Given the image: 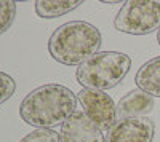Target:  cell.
I'll return each instance as SVG.
<instances>
[{"label": "cell", "mask_w": 160, "mask_h": 142, "mask_svg": "<svg viewBox=\"0 0 160 142\" xmlns=\"http://www.w3.org/2000/svg\"><path fill=\"white\" fill-rule=\"evenodd\" d=\"M61 142H106V136L83 110H77L59 130Z\"/></svg>", "instance_id": "obj_7"}, {"label": "cell", "mask_w": 160, "mask_h": 142, "mask_svg": "<svg viewBox=\"0 0 160 142\" xmlns=\"http://www.w3.org/2000/svg\"><path fill=\"white\" fill-rule=\"evenodd\" d=\"M82 3H83L82 0H37L35 13L38 18L55 19L74 11Z\"/></svg>", "instance_id": "obj_10"}, {"label": "cell", "mask_w": 160, "mask_h": 142, "mask_svg": "<svg viewBox=\"0 0 160 142\" xmlns=\"http://www.w3.org/2000/svg\"><path fill=\"white\" fill-rule=\"evenodd\" d=\"M77 94L59 83L42 85L26 96L19 106V117L31 126L47 128L62 125L77 112Z\"/></svg>", "instance_id": "obj_1"}, {"label": "cell", "mask_w": 160, "mask_h": 142, "mask_svg": "<svg viewBox=\"0 0 160 142\" xmlns=\"http://www.w3.org/2000/svg\"><path fill=\"white\" fill-rule=\"evenodd\" d=\"M131 67L128 54L120 51H99L80 64L75 77L83 88L108 91L122 82Z\"/></svg>", "instance_id": "obj_3"}, {"label": "cell", "mask_w": 160, "mask_h": 142, "mask_svg": "<svg viewBox=\"0 0 160 142\" xmlns=\"http://www.w3.org/2000/svg\"><path fill=\"white\" fill-rule=\"evenodd\" d=\"M77 101L83 107L85 115L102 133H109L117 123V106L106 91L82 88L77 93Z\"/></svg>", "instance_id": "obj_5"}, {"label": "cell", "mask_w": 160, "mask_h": 142, "mask_svg": "<svg viewBox=\"0 0 160 142\" xmlns=\"http://www.w3.org/2000/svg\"><path fill=\"white\" fill-rule=\"evenodd\" d=\"M16 91V82L7 72L0 70V104L7 102Z\"/></svg>", "instance_id": "obj_13"}, {"label": "cell", "mask_w": 160, "mask_h": 142, "mask_svg": "<svg viewBox=\"0 0 160 142\" xmlns=\"http://www.w3.org/2000/svg\"><path fill=\"white\" fill-rule=\"evenodd\" d=\"M155 125L149 117L117 120L106 136V142H152Z\"/></svg>", "instance_id": "obj_6"}, {"label": "cell", "mask_w": 160, "mask_h": 142, "mask_svg": "<svg viewBox=\"0 0 160 142\" xmlns=\"http://www.w3.org/2000/svg\"><path fill=\"white\" fill-rule=\"evenodd\" d=\"M16 16V2L13 0H0V35L5 34Z\"/></svg>", "instance_id": "obj_11"}, {"label": "cell", "mask_w": 160, "mask_h": 142, "mask_svg": "<svg viewBox=\"0 0 160 142\" xmlns=\"http://www.w3.org/2000/svg\"><path fill=\"white\" fill-rule=\"evenodd\" d=\"M154 110V97L148 93L135 89L125 94L117 104V120L142 118Z\"/></svg>", "instance_id": "obj_8"}, {"label": "cell", "mask_w": 160, "mask_h": 142, "mask_svg": "<svg viewBox=\"0 0 160 142\" xmlns=\"http://www.w3.org/2000/svg\"><path fill=\"white\" fill-rule=\"evenodd\" d=\"M135 83L138 89L152 97H160V56L149 59L138 69Z\"/></svg>", "instance_id": "obj_9"}, {"label": "cell", "mask_w": 160, "mask_h": 142, "mask_svg": "<svg viewBox=\"0 0 160 142\" xmlns=\"http://www.w3.org/2000/svg\"><path fill=\"white\" fill-rule=\"evenodd\" d=\"M118 32L148 35L160 29V0H130L122 3L114 19Z\"/></svg>", "instance_id": "obj_4"}, {"label": "cell", "mask_w": 160, "mask_h": 142, "mask_svg": "<svg viewBox=\"0 0 160 142\" xmlns=\"http://www.w3.org/2000/svg\"><path fill=\"white\" fill-rule=\"evenodd\" d=\"M19 142H61V139H59V133L47 130V128H38V130H34L32 133L19 139Z\"/></svg>", "instance_id": "obj_12"}, {"label": "cell", "mask_w": 160, "mask_h": 142, "mask_svg": "<svg viewBox=\"0 0 160 142\" xmlns=\"http://www.w3.org/2000/svg\"><path fill=\"white\" fill-rule=\"evenodd\" d=\"M157 42H158V45H160V29L157 31Z\"/></svg>", "instance_id": "obj_14"}, {"label": "cell", "mask_w": 160, "mask_h": 142, "mask_svg": "<svg viewBox=\"0 0 160 142\" xmlns=\"http://www.w3.org/2000/svg\"><path fill=\"white\" fill-rule=\"evenodd\" d=\"M102 37L96 26L87 21L64 22L51 34L48 53L62 66H80L99 53Z\"/></svg>", "instance_id": "obj_2"}]
</instances>
